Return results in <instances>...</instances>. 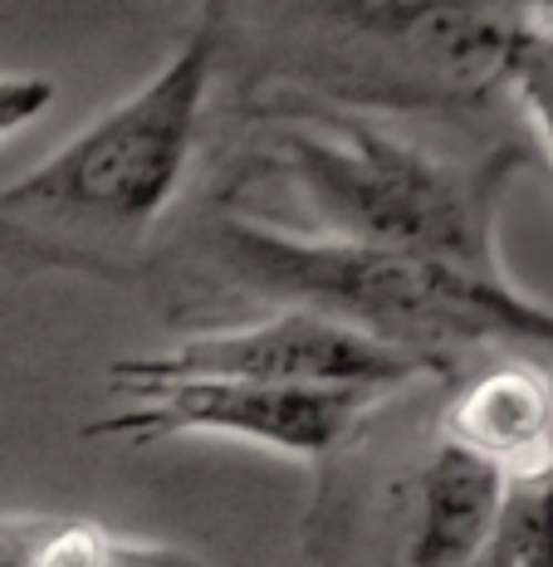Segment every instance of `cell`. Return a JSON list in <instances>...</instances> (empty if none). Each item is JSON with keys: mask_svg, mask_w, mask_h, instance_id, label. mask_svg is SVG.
Listing matches in <instances>:
<instances>
[{"mask_svg": "<svg viewBox=\"0 0 553 567\" xmlns=\"http://www.w3.org/2000/svg\"><path fill=\"white\" fill-rule=\"evenodd\" d=\"M250 117L255 133L216 206L294 235L510 275L500 216L524 167L520 147L500 142L480 157H455L397 133L382 113L314 93H275Z\"/></svg>", "mask_w": 553, "mask_h": 567, "instance_id": "obj_1", "label": "cell"}, {"mask_svg": "<svg viewBox=\"0 0 553 567\" xmlns=\"http://www.w3.org/2000/svg\"><path fill=\"white\" fill-rule=\"evenodd\" d=\"M176 275L182 299L338 318L427 362L437 382L490 358H553V303L529 299L510 275L294 235L226 206H211L176 245Z\"/></svg>", "mask_w": 553, "mask_h": 567, "instance_id": "obj_2", "label": "cell"}, {"mask_svg": "<svg viewBox=\"0 0 553 567\" xmlns=\"http://www.w3.org/2000/svg\"><path fill=\"white\" fill-rule=\"evenodd\" d=\"M221 64L211 10L162 69L89 117L30 172L0 182V269L133 279L202 147Z\"/></svg>", "mask_w": 553, "mask_h": 567, "instance_id": "obj_3", "label": "cell"}, {"mask_svg": "<svg viewBox=\"0 0 553 567\" xmlns=\"http://www.w3.org/2000/svg\"><path fill=\"white\" fill-rule=\"evenodd\" d=\"M299 93L362 113L510 99L529 0H250Z\"/></svg>", "mask_w": 553, "mask_h": 567, "instance_id": "obj_4", "label": "cell"}, {"mask_svg": "<svg viewBox=\"0 0 553 567\" xmlns=\"http://www.w3.org/2000/svg\"><path fill=\"white\" fill-rule=\"evenodd\" d=\"M117 406L89 425V435L109 441H245L260 451L289 455L299 465H319L344 451L352 435L382 411L392 392L372 386H275L235 382V377H117L109 372Z\"/></svg>", "mask_w": 553, "mask_h": 567, "instance_id": "obj_5", "label": "cell"}, {"mask_svg": "<svg viewBox=\"0 0 553 567\" xmlns=\"http://www.w3.org/2000/svg\"><path fill=\"white\" fill-rule=\"evenodd\" d=\"M117 377H235V382L275 386H372L407 392L417 382H437L427 362L324 318L314 309H265L235 323L196 328L162 352L117 358Z\"/></svg>", "mask_w": 553, "mask_h": 567, "instance_id": "obj_6", "label": "cell"}, {"mask_svg": "<svg viewBox=\"0 0 553 567\" xmlns=\"http://www.w3.org/2000/svg\"><path fill=\"white\" fill-rule=\"evenodd\" d=\"M441 441L500 465L514 484L553 470V368L549 358H490L451 382Z\"/></svg>", "mask_w": 553, "mask_h": 567, "instance_id": "obj_7", "label": "cell"}, {"mask_svg": "<svg viewBox=\"0 0 553 567\" xmlns=\"http://www.w3.org/2000/svg\"><path fill=\"white\" fill-rule=\"evenodd\" d=\"M514 480L465 445L437 435L411 484L407 567H480L500 543Z\"/></svg>", "mask_w": 553, "mask_h": 567, "instance_id": "obj_8", "label": "cell"}, {"mask_svg": "<svg viewBox=\"0 0 553 567\" xmlns=\"http://www.w3.org/2000/svg\"><path fill=\"white\" fill-rule=\"evenodd\" d=\"M0 567H216L196 548L117 534L79 514H0Z\"/></svg>", "mask_w": 553, "mask_h": 567, "instance_id": "obj_9", "label": "cell"}, {"mask_svg": "<svg viewBox=\"0 0 553 567\" xmlns=\"http://www.w3.org/2000/svg\"><path fill=\"white\" fill-rule=\"evenodd\" d=\"M500 543L510 567H553V470L514 484Z\"/></svg>", "mask_w": 553, "mask_h": 567, "instance_id": "obj_10", "label": "cell"}, {"mask_svg": "<svg viewBox=\"0 0 553 567\" xmlns=\"http://www.w3.org/2000/svg\"><path fill=\"white\" fill-rule=\"evenodd\" d=\"M510 103L524 113L529 133H534V142L553 162V74L539 59H529V50H520V59L510 69Z\"/></svg>", "mask_w": 553, "mask_h": 567, "instance_id": "obj_11", "label": "cell"}, {"mask_svg": "<svg viewBox=\"0 0 553 567\" xmlns=\"http://www.w3.org/2000/svg\"><path fill=\"white\" fill-rule=\"evenodd\" d=\"M54 103V84L40 74H0V137H16L20 127L40 123Z\"/></svg>", "mask_w": 553, "mask_h": 567, "instance_id": "obj_12", "label": "cell"}, {"mask_svg": "<svg viewBox=\"0 0 553 567\" xmlns=\"http://www.w3.org/2000/svg\"><path fill=\"white\" fill-rule=\"evenodd\" d=\"M500 534H504V528H500ZM480 567H510V558H504V543H495V548H490V558Z\"/></svg>", "mask_w": 553, "mask_h": 567, "instance_id": "obj_13", "label": "cell"}]
</instances>
